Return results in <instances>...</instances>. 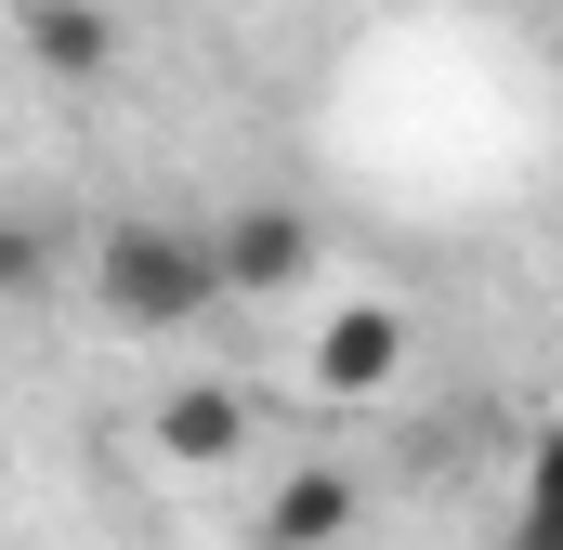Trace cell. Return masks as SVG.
<instances>
[{"mask_svg":"<svg viewBox=\"0 0 563 550\" xmlns=\"http://www.w3.org/2000/svg\"><path fill=\"white\" fill-rule=\"evenodd\" d=\"M407 367H420V315H407L394 288H341V301H314V328H301V381H314V407H380V394H407Z\"/></svg>","mask_w":563,"mask_h":550,"instance_id":"2","label":"cell"},{"mask_svg":"<svg viewBox=\"0 0 563 550\" xmlns=\"http://www.w3.org/2000/svg\"><path fill=\"white\" fill-rule=\"evenodd\" d=\"M26 53H40V79H106L119 66V13L106 0H26Z\"/></svg>","mask_w":563,"mask_h":550,"instance_id":"6","label":"cell"},{"mask_svg":"<svg viewBox=\"0 0 563 550\" xmlns=\"http://www.w3.org/2000/svg\"><path fill=\"white\" fill-rule=\"evenodd\" d=\"M498 550H563V419H538L511 459V538Z\"/></svg>","mask_w":563,"mask_h":550,"instance_id":"7","label":"cell"},{"mask_svg":"<svg viewBox=\"0 0 563 550\" xmlns=\"http://www.w3.org/2000/svg\"><path fill=\"white\" fill-rule=\"evenodd\" d=\"M250 432H263V419H250V394H236V381H170V394H157V419H144V446H157L170 472H197V485H223V472L250 459Z\"/></svg>","mask_w":563,"mask_h":550,"instance_id":"4","label":"cell"},{"mask_svg":"<svg viewBox=\"0 0 563 550\" xmlns=\"http://www.w3.org/2000/svg\"><path fill=\"white\" fill-rule=\"evenodd\" d=\"M210 263H223V301H288V288L328 275V237H314V210H288V197H236V210L210 223Z\"/></svg>","mask_w":563,"mask_h":550,"instance_id":"3","label":"cell"},{"mask_svg":"<svg viewBox=\"0 0 563 550\" xmlns=\"http://www.w3.org/2000/svg\"><path fill=\"white\" fill-rule=\"evenodd\" d=\"M354 512H367V485L341 472V459H301L263 485V512H250V550H341L354 538Z\"/></svg>","mask_w":563,"mask_h":550,"instance_id":"5","label":"cell"},{"mask_svg":"<svg viewBox=\"0 0 563 550\" xmlns=\"http://www.w3.org/2000/svg\"><path fill=\"white\" fill-rule=\"evenodd\" d=\"M92 301L106 328L132 341H184L210 301H223V263H210V223H170V210H119L92 237Z\"/></svg>","mask_w":563,"mask_h":550,"instance_id":"1","label":"cell"}]
</instances>
